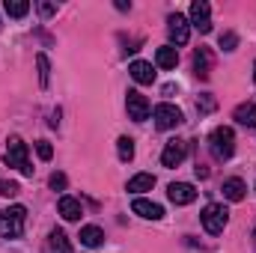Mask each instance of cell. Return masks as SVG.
<instances>
[{
  "label": "cell",
  "instance_id": "3957f363",
  "mask_svg": "<svg viewBox=\"0 0 256 253\" xmlns=\"http://www.w3.org/2000/svg\"><path fill=\"white\" fill-rule=\"evenodd\" d=\"M3 161L9 167H15L21 176H33V167H30V158H27V143L21 137H9V146H6Z\"/></svg>",
  "mask_w": 256,
  "mask_h": 253
},
{
  "label": "cell",
  "instance_id": "9c48e42d",
  "mask_svg": "<svg viewBox=\"0 0 256 253\" xmlns=\"http://www.w3.org/2000/svg\"><path fill=\"white\" fill-rule=\"evenodd\" d=\"M191 24L200 33H208L212 30V6L206 0H194L191 3Z\"/></svg>",
  "mask_w": 256,
  "mask_h": 253
},
{
  "label": "cell",
  "instance_id": "603a6c76",
  "mask_svg": "<svg viewBox=\"0 0 256 253\" xmlns=\"http://www.w3.org/2000/svg\"><path fill=\"white\" fill-rule=\"evenodd\" d=\"M36 66H39V84L48 86V80H51V63H48V57L39 54V57H36Z\"/></svg>",
  "mask_w": 256,
  "mask_h": 253
},
{
  "label": "cell",
  "instance_id": "d6986e66",
  "mask_svg": "<svg viewBox=\"0 0 256 253\" xmlns=\"http://www.w3.org/2000/svg\"><path fill=\"white\" fill-rule=\"evenodd\" d=\"M78 238H80V244H86V248H98V244L104 242V232L90 224V226H80V236H78Z\"/></svg>",
  "mask_w": 256,
  "mask_h": 253
},
{
  "label": "cell",
  "instance_id": "7c38bea8",
  "mask_svg": "<svg viewBox=\"0 0 256 253\" xmlns=\"http://www.w3.org/2000/svg\"><path fill=\"white\" fill-rule=\"evenodd\" d=\"M128 74H131L137 84H143V86L155 84V66L146 63V60H134V63L128 66Z\"/></svg>",
  "mask_w": 256,
  "mask_h": 253
},
{
  "label": "cell",
  "instance_id": "7a4b0ae2",
  "mask_svg": "<svg viewBox=\"0 0 256 253\" xmlns=\"http://www.w3.org/2000/svg\"><path fill=\"white\" fill-rule=\"evenodd\" d=\"M24 218H27V208L24 206H12L6 212L0 208V238H21Z\"/></svg>",
  "mask_w": 256,
  "mask_h": 253
},
{
  "label": "cell",
  "instance_id": "ffe728a7",
  "mask_svg": "<svg viewBox=\"0 0 256 253\" xmlns=\"http://www.w3.org/2000/svg\"><path fill=\"white\" fill-rule=\"evenodd\" d=\"M155 188V176L152 173H137L134 179H128V190L131 194H143V190H152Z\"/></svg>",
  "mask_w": 256,
  "mask_h": 253
},
{
  "label": "cell",
  "instance_id": "8fae6325",
  "mask_svg": "<svg viewBox=\"0 0 256 253\" xmlns=\"http://www.w3.org/2000/svg\"><path fill=\"white\" fill-rule=\"evenodd\" d=\"M131 212L140 214V218H146V220H161V218H164V208H161L158 202H152V200H143V196H137V200L131 202Z\"/></svg>",
  "mask_w": 256,
  "mask_h": 253
},
{
  "label": "cell",
  "instance_id": "277c9868",
  "mask_svg": "<svg viewBox=\"0 0 256 253\" xmlns=\"http://www.w3.org/2000/svg\"><path fill=\"white\" fill-rule=\"evenodd\" d=\"M200 220H202L206 232L218 236V232H224V226L230 224V212H226V206H220V202H208V206L202 208Z\"/></svg>",
  "mask_w": 256,
  "mask_h": 253
},
{
  "label": "cell",
  "instance_id": "484cf974",
  "mask_svg": "<svg viewBox=\"0 0 256 253\" xmlns=\"http://www.w3.org/2000/svg\"><path fill=\"white\" fill-rule=\"evenodd\" d=\"M36 152H39V158H42V161H51V155H54V146H51L48 140H36Z\"/></svg>",
  "mask_w": 256,
  "mask_h": 253
},
{
  "label": "cell",
  "instance_id": "4fadbf2b",
  "mask_svg": "<svg viewBox=\"0 0 256 253\" xmlns=\"http://www.w3.org/2000/svg\"><path fill=\"white\" fill-rule=\"evenodd\" d=\"M45 253H72V242L63 230H51L45 238Z\"/></svg>",
  "mask_w": 256,
  "mask_h": 253
},
{
  "label": "cell",
  "instance_id": "f1b7e54d",
  "mask_svg": "<svg viewBox=\"0 0 256 253\" xmlns=\"http://www.w3.org/2000/svg\"><path fill=\"white\" fill-rule=\"evenodd\" d=\"M39 12H42V18H51L57 12V6L54 3H39Z\"/></svg>",
  "mask_w": 256,
  "mask_h": 253
},
{
  "label": "cell",
  "instance_id": "f546056e",
  "mask_svg": "<svg viewBox=\"0 0 256 253\" xmlns=\"http://www.w3.org/2000/svg\"><path fill=\"white\" fill-rule=\"evenodd\" d=\"M116 9H120V12H128V9H131V3H126V0H116Z\"/></svg>",
  "mask_w": 256,
  "mask_h": 253
},
{
  "label": "cell",
  "instance_id": "ba28073f",
  "mask_svg": "<svg viewBox=\"0 0 256 253\" xmlns=\"http://www.w3.org/2000/svg\"><path fill=\"white\" fill-rule=\"evenodd\" d=\"M185 155H188V143L185 140H167V146L161 152V164L167 170H173V167H179L185 161Z\"/></svg>",
  "mask_w": 256,
  "mask_h": 253
},
{
  "label": "cell",
  "instance_id": "5b68a950",
  "mask_svg": "<svg viewBox=\"0 0 256 253\" xmlns=\"http://www.w3.org/2000/svg\"><path fill=\"white\" fill-rule=\"evenodd\" d=\"M152 116H155V126L161 128V131L179 128L182 122H185V116H182V110H179L176 104H158V108L152 110Z\"/></svg>",
  "mask_w": 256,
  "mask_h": 253
},
{
  "label": "cell",
  "instance_id": "5bb4252c",
  "mask_svg": "<svg viewBox=\"0 0 256 253\" xmlns=\"http://www.w3.org/2000/svg\"><path fill=\"white\" fill-rule=\"evenodd\" d=\"M232 120H236L238 126L256 128V104H254V102H244V104H238V108L232 110Z\"/></svg>",
  "mask_w": 256,
  "mask_h": 253
},
{
  "label": "cell",
  "instance_id": "9a60e30c",
  "mask_svg": "<svg viewBox=\"0 0 256 253\" xmlns=\"http://www.w3.org/2000/svg\"><path fill=\"white\" fill-rule=\"evenodd\" d=\"M179 63V51L173 48V45H161L158 51H155V66H161V68H176Z\"/></svg>",
  "mask_w": 256,
  "mask_h": 253
},
{
  "label": "cell",
  "instance_id": "cb8c5ba5",
  "mask_svg": "<svg viewBox=\"0 0 256 253\" xmlns=\"http://www.w3.org/2000/svg\"><path fill=\"white\" fill-rule=\"evenodd\" d=\"M214 108H218V102H214L212 92H202V96L196 98V110H200V114H212Z\"/></svg>",
  "mask_w": 256,
  "mask_h": 253
},
{
  "label": "cell",
  "instance_id": "83f0119b",
  "mask_svg": "<svg viewBox=\"0 0 256 253\" xmlns=\"http://www.w3.org/2000/svg\"><path fill=\"white\" fill-rule=\"evenodd\" d=\"M18 185H15V182H3V179H0V196H6V200H12V196H15V194H18Z\"/></svg>",
  "mask_w": 256,
  "mask_h": 253
},
{
  "label": "cell",
  "instance_id": "6da1fadb",
  "mask_svg": "<svg viewBox=\"0 0 256 253\" xmlns=\"http://www.w3.org/2000/svg\"><path fill=\"white\" fill-rule=\"evenodd\" d=\"M208 149H212V155H214L218 161L232 158V152H236V131L230 126H218L208 134Z\"/></svg>",
  "mask_w": 256,
  "mask_h": 253
},
{
  "label": "cell",
  "instance_id": "1f68e13d",
  "mask_svg": "<svg viewBox=\"0 0 256 253\" xmlns=\"http://www.w3.org/2000/svg\"><path fill=\"white\" fill-rule=\"evenodd\" d=\"M254 242H256V232H254Z\"/></svg>",
  "mask_w": 256,
  "mask_h": 253
},
{
  "label": "cell",
  "instance_id": "30bf717a",
  "mask_svg": "<svg viewBox=\"0 0 256 253\" xmlns=\"http://www.w3.org/2000/svg\"><path fill=\"white\" fill-rule=\"evenodd\" d=\"M167 196H170L173 206H191L194 200H196V188L188 185V182H173L167 188Z\"/></svg>",
  "mask_w": 256,
  "mask_h": 253
},
{
  "label": "cell",
  "instance_id": "2e32d148",
  "mask_svg": "<svg viewBox=\"0 0 256 253\" xmlns=\"http://www.w3.org/2000/svg\"><path fill=\"white\" fill-rule=\"evenodd\" d=\"M220 190H224V196H226L230 202H242V200H244V194H248V185H244L242 179H226Z\"/></svg>",
  "mask_w": 256,
  "mask_h": 253
},
{
  "label": "cell",
  "instance_id": "52a82bcc",
  "mask_svg": "<svg viewBox=\"0 0 256 253\" xmlns=\"http://www.w3.org/2000/svg\"><path fill=\"white\" fill-rule=\"evenodd\" d=\"M126 108H128V120H134V122H146V120H149V102H146L143 92L128 90Z\"/></svg>",
  "mask_w": 256,
  "mask_h": 253
},
{
  "label": "cell",
  "instance_id": "7402d4cb",
  "mask_svg": "<svg viewBox=\"0 0 256 253\" xmlns=\"http://www.w3.org/2000/svg\"><path fill=\"white\" fill-rule=\"evenodd\" d=\"M116 152H120V161H131V158H134V140H131V137H120V140H116Z\"/></svg>",
  "mask_w": 256,
  "mask_h": 253
},
{
  "label": "cell",
  "instance_id": "ac0fdd59",
  "mask_svg": "<svg viewBox=\"0 0 256 253\" xmlns=\"http://www.w3.org/2000/svg\"><path fill=\"white\" fill-rule=\"evenodd\" d=\"M60 214H63L66 220H80L84 206H80L74 196H63V200H60Z\"/></svg>",
  "mask_w": 256,
  "mask_h": 253
},
{
  "label": "cell",
  "instance_id": "e0dca14e",
  "mask_svg": "<svg viewBox=\"0 0 256 253\" xmlns=\"http://www.w3.org/2000/svg\"><path fill=\"white\" fill-rule=\"evenodd\" d=\"M194 72H196V78H208L212 74V54L206 48L194 51Z\"/></svg>",
  "mask_w": 256,
  "mask_h": 253
},
{
  "label": "cell",
  "instance_id": "4dcf8cb0",
  "mask_svg": "<svg viewBox=\"0 0 256 253\" xmlns=\"http://www.w3.org/2000/svg\"><path fill=\"white\" fill-rule=\"evenodd\" d=\"M254 80H256V63H254Z\"/></svg>",
  "mask_w": 256,
  "mask_h": 253
},
{
  "label": "cell",
  "instance_id": "44dd1931",
  "mask_svg": "<svg viewBox=\"0 0 256 253\" xmlns=\"http://www.w3.org/2000/svg\"><path fill=\"white\" fill-rule=\"evenodd\" d=\"M3 9H6L9 18H24V15L30 12V3H27V0H6Z\"/></svg>",
  "mask_w": 256,
  "mask_h": 253
},
{
  "label": "cell",
  "instance_id": "d4e9b609",
  "mask_svg": "<svg viewBox=\"0 0 256 253\" xmlns=\"http://www.w3.org/2000/svg\"><path fill=\"white\" fill-rule=\"evenodd\" d=\"M220 48H224V51H236V48H238V36H236L232 30L220 33Z\"/></svg>",
  "mask_w": 256,
  "mask_h": 253
},
{
  "label": "cell",
  "instance_id": "8992f818",
  "mask_svg": "<svg viewBox=\"0 0 256 253\" xmlns=\"http://www.w3.org/2000/svg\"><path fill=\"white\" fill-rule=\"evenodd\" d=\"M167 33H170L173 45H188V39H191V21L182 12H173L167 18Z\"/></svg>",
  "mask_w": 256,
  "mask_h": 253
},
{
  "label": "cell",
  "instance_id": "4316f807",
  "mask_svg": "<svg viewBox=\"0 0 256 253\" xmlns=\"http://www.w3.org/2000/svg\"><path fill=\"white\" fill-rule=\"evenodd\" d=\"M48 185H51V190H66V185H68V179H66V173H51Z\"/></svg>",
  "mask_w": 256,
  "mask_h": 253
}]
</instances>
